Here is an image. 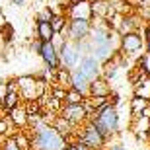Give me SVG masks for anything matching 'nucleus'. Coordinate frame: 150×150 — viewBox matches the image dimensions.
Listing matches in <instances>:
<instances>
[{"label": "nucleus", "mask_w": 150, "mask_h": 150, "mask_svg": "<svg viewBox=\"0 0 150 150\" xmlns=\"http://www.w3.org/2000/svg\"><path fill=\"white\" fill-rule=\"evenodd\" d=\"M62 150H76V146H74V144H67Z\"/></svg>", "instance_id": "e433bc0d"}, {"label": "nucleus", "mask_w": 150, "mask_h": 150, "mask_svg": "<svg viewBox=\"0 0 150 150\" xmlns=\"http://www.w3.org/2000/svg\"><path fill=\"white\" fill-rule=\"evenodd\" d=\"M144 53H148V55H150V39H146V41H144Z\"/></svg>", "instance_id": "c9c22d12"}, {"label": "nucleus", "mask_w": 150, "mask_h": 150, "mask_svg": "<svg viewBox=\"0 0 150 150\" xmlns=\"http://www.w3.org/2000/svg\"><path fill=\"white\" fill-rule=\"evenodd\" d=\"M10 137L14 139V142L20 146V150H31V137H29V133H25L23 129H20V131H16V133H12Z\"/></svg>", "instance_id": "f3484780"}, {"label": "nucleus", "mask_w": 150, "mask_h": 150, "mask_svg": "<svg viewBox=\"0 0 150 150\" xmlns=\"http://www.w3.org/2000/svg\"><path fill=\"white\" fill-rule=\"evenodd\" d=\"M148 105H150V100H148Z\"/></svg>", "instance_id": "4c0bfd02"}, {"label": "nucleus", "mask_w": 150, "mask_h": 150, "mask_svg": "<svg viewBox=\"0 0 150 150\" xmlns=\"http://www.w3.org/2000/svg\"><path fill=\"white\" fill-rule=\"evenodd\" d=\"M137 68L142 70L146 76H150V55L148 53H142V55H140L139 62H137Z\"/></svg>", "instance_id": "a878e982"}, {"label": "nucleus", "mask_w": 150, "mask_h": 150, "mask_svg": "<svg viewBox=\"0 0 150 150\" xmlns=\"http://www.w3.org/2000/svg\"><path fill=\"white\" fill-rule=\"evenodd\" d=\"M88 121L100 131V134L107 140V142L113 140L117 134H119V131H121L119 109L113 107V105H109V103H105L101 109H98V111L94 113V117H90Z\"/></svg>", "instance_id": "f257e3e1"}, {"label": "nucleus", "mask_w": 150, "mask_h": 150, "mask_svg": "<svg viewBox=\"0 0 150 150\" xmlns=\"http://www.w3.org/2000/svg\"><path fill=\"white\" fill-rule=\"evenodd\" d=\"M109 94H111V84L105 82L103 78H98L94 82H90V88H88L90 98H107Z\"/></svg>", "instance_id": "f8f14e48"}, {"label": "nucleus", "mask_w": 150, "mask_h": 150, "mask_svg": "<svg viewBox=\"0 0 150 150\" xmlns=\"http://www.w3.org/2000/svg\"><path fill=\"white\" fill-rule=\"evenodd\" d=\"M6 119L10 121L12 127H16V129H25V127H28V115H25L23 103H20L18 107L10 109V111H8V115H6Z\"/></svg>", "instance_id": "9b49d317"}, {"label": "nucleus", "mask_w": 150, "mask_h": 150, "mask_svg": "<svg viewBox=\"0 0 150 150\" xmlns=\"http://www.w3.org/2000/svg\"><path fill=\"white\" fill-rule=\"evenodd\" d=\"M146 107H148V100L139 98V96H133L131 101H129V111H131V115H133V117H139Z\"/></svg>", "instance_id": "a211bd4d"}, {"label": "nucleus", "mask_w": 150, "mask_h": 150, "mask_svg": "<svg viewBox=\"0 0 150 150\" xmlns=\"http://www.w3.org/2000/svg\"><path fill=\"white\" fill-rule=\"evenodd\" d=\"M144 39H150V22L146 23V28H144V35H142Z\"/></svg>", "instance_id": "473e14b6"}, {"label": "nucleus", "mask_w": 150, "mask_h": 150, "mask_svg": "<svg viewBox=\"0 0 150 150\" xmlns=\"http://www.w3.org/2000/svg\"><path fill=\"white\" fill-rule=\"evenodd\" d=\"M39 57H41V61H43L45 68H47V70H51V72H55L57 68L61 67V64H59V57H57V49L53 47V43H51V41H47V43L41 45Z\"/></svg>", "instance_id": "9d476101"}, {"label": "nucleus", "mask_w": 150, "mask_h": 150, "mask_svg": "<svg viewBox=\"0 0 150 150\" xmlns=\"http://www.w3.org/2000/svg\"><path fill=\"white\" fill-rule=\"evenodd\" d=\"M144 49V37L140 31H131V33L119 35V53L123 57H131V55H142Z\"/></svg>", "instance_id": "39448f33"}, {"label": "nucleus", "mask_w": 150, "mask_h": 150, "mask_svg": "<svg viewBox=\"0 0 150 150\" xmlns=\"http://www.w3.org/2000/svg\"><path fill=\"white\" fill-rule=\"evenodd\" d=\"M49 125H51L53 129H55V131H57L59 134H61L62 139H67V137L74 134V131H76V129H74L68 121H64V119H62L61 115H53V117L49 119Z\"/></svg>", "instance_id": "ddd939ff"}, {"label": "nucleus", "mask_w": 150, "mask_h": 150, "mask_svg": "<svg viewBox=\"0 0 150 150\" xmlns=\"http://www.w3.org/2000/svg\"><path fill=\"white\" fill-rule=\"evenodd\" d=\"M6 94H8V86H6V80H0V103H2V100L6 98Z\"/></svg>", "instance_id": "7c9ffc66"}, {"label": "nucleus", "mask_w": 150, "mask_h": 150, "mask_svg": "<svg viewBox=\"0 0 150 150\" xmlns=\"http://www.w3.org/2000/svg\"><path fill=\"white\" fill-rule=\"evenodd\" d=\"M41 45H43V43H41V41H39V39L35 37L33 41H31V45H29V49L33 51V53H37V55H39V51H41Z\"/></svg>", "instance_id": "c756f323"}, {"label": "nucleus", "mask_w": 150, "mask_h": 150, "mask_svg": "<svg viewBox=\"0 0 150 150\" xmlns=\"http://www.w3.org/2000/svg\"><path fill=\"white\" fill-rule=\"evenodd\" d=\"M76 139L80 140V142H84L90 150H103L105 144H107V140L101 137L100 131H98L90 121H86L80 129H76Z\"/></svg>", "instance_id": "20e7f679"}, {"label": "nucleus", "mask_w": 150, "mask_h": 150, "mask_svg": "<svg viewBox=\"0 0 150 150\" xmlns=\"http://www.w3.org/2000/svg\"><path fill=\"white\" fill-rule=\"evenodd\" d=\"M0 150H20V146L14 142L12 137H6V139L2 140V144H0Z\"/></svg>", "instance_id": "cd10ccee"}, {"label": "nucleus", "mask_w": 150, "mask_h": 150, "mask_svg": "<svg viewBox=\"0 0 150 150\" xmlns=\"http://www.w3.org/2000/svg\"><path fill=\"white\" fill-rule=\"evenodd\" d=\"M70 88L76 90L78 94H82L84 98L88 96V88H90V82L86 80V78L82 76V74L78 72L76 68H74L72 72H70Z\"/></svg>", "instance_id": "4468645a"}, {"label": "nucleus", "mask_w": 150, "mask_h": 150, "mask_svg": "<svg viewBox=\"0 0 150 150\" xmlns=\"http://www.w3.org/2000/svg\"><path fill=\"white\" fill-rule=\"evenodd\" d=\"M76 70L82 74L88 82H94L98 78H101V62H98L92 55H84L78 62Z\"/></svg>", "instance_id": "1a4fd4ad"}, {"label": "nucleus", "mask_w": 150, "mask_h": 150, "mask_svg": "<svg viewBox=\"0 0 150 150\" xmlns=\"http://www.w3.org/2000/svg\"><path fill=\"white\" fill-rule=\"evenodd\" d=\"M10 134H12V125L4 115V117H0V142H2L6 137H10Z\"/></svg>", "instance_id": "bb28decb"}, {"label": "nucleus", "mask_w": 150, "mask_h": 150, "mask_svg": "<svg viewBox=\"0 0 150 150\" xmlns=\"http://www.w3.org/2000/svg\"><path fill=\"white\" fill-rule=\"evenodd\" d=\"M67 16L64 14H55L53 16V20H51V28H53V31L55 33H64V29H67Z\"/></svg>", "instance_id": "aec40b11"}, {"label": "nucleus", "mask_w": 150, "mask_h": 150, "mask_svg": "<svg viewBox=\"0 0 150 150\" xmlns=\"http://www.w3.org/2000/svg\"><path fill=\"white\" fill-rule=\"evenodd\" d=\"M74 146H76V150H90L88 146L84 144V142H80V140H76V144H74Z\"/></svg>", "instance_id": "2f4dec72"}, {"label": "nucleus", "mask_w": 150, "mask_h": 150, "mask_svg": "<svg viewBox=\"0 0 150 150\" xmlns=\"http://www.w3.org/2000/svg\"><path fill=\"white\" fill-rule=\"evenodd\" d=\"M84 55H88V47H86V41L84 43H72V41H64L62 47L59 49L57 57H59V64L67 70H74L78 67V62Z\"/></svg>", "instance_id": "7ed1b4c3"}, {"label": "nucleus", "mask_w": 150, "mask_h": 150, "mask_svg": "<svg viewBox=\"0 0 150 150\" xmlns=\"http://www.w3.org/2000/svg\"><path fill=\"white\" fill-rule=\"evenodd\" d=\"M139 117H146V119H150V105L146 107V109H144V111H142V113H140Z\"/></svg>", "instance_id": "72a5a7b5"}, {"label": "nucleus", "mask_w": 150, "mask_h": 150, "mask_svg": "<svg viewBox=\"0 0 150 150\" xmlns=\"http://www.w3.org/2000/svg\"><path fill=\"white\" fill-rule=\"evenodd\" d=\"M20 103H22V100H20V94H18V92H8V94H6V98L2 100V103H0V105H2V111L8 113L10 109L18 107Z\"/></svg>", "instance_id": "6ab92c4d"}, {"label": "nucleus", "mask_w": 150, "mask_h": 150, "mask_svg": "<svg viewBox=\"0 0 150 150\" xmlns=\"http://www.w3.org/2000/svg\"><path fill=\"white\" fill-rule=\"evenodd\" d=\"M134 96L150 100V78H144V80H140L139 84H134Z\"/></svg>", "instance_id": "412c9836"}, {"label": "nucleus", "mask_w": 150, "mask_h": 150, "mask_svg": "<svg viewBox=\"0 0 150 150\" xmlns=\"http://www.w3.org/2000/svg\"><path fill=\"white\" fill-rule=\"evenodd\" d=\"M29 137H31V150H62L67 146L64 139L49 123H39L31 127Z\"/></svg>", "instance_id": "f03ea898"}, {"label": "nucleus", "mask_w": 150, "mask_h": 150, "mask_svg": "<svg viewBox=\"0 0 150 150\" xmlns=\"http://www.w3.org/2000/svg\"><path fill=\"white\" fill-rule=\"evenodd\" d=\"M23 2H25V0H10L12 6H23Z\"/></svg>", "instance_id": "f704fd0d"}, {"label": "nucleus", "mask_w": 150, "mask_h": 150, "mask_svg": "<svg viewBox=\"0 0 150 150\" xmlns=\"http://www.w3.org/2000/svg\"><path fill=\"white\" fill-rule=\"evenodd\" d=\"M53 16H55V12H53V8H51V6H43V8H41V10L37 12V18H35V22L51 23Z\"/></svg>", "instance_id": "393cba45"}, {"label": "nucleus", "mask_w": 150, "mask_h": 150, "mask_svg": "<svg viewBox=\"0 0 150 150\" xmlns=\"http://www.w3.org/2000/svg\"><path fill=\"white\" fill-rule=\"evenodd\" d=\"M82 101H84V96H82V94H78L76 90L68 88V90H67V94H64V101H62V103L74 105V103H82Z\"/></svg>", "instance_id": "b1692460"}, {"label": "nucleus", "mask_w": 150, "mask_h": 150, "mask_svg": "<svg viewBox=\"0 0 150 150\" xmlns=\"http://www.w3.org/2000/svg\"><path fill=\"white\" fill-rule=\"evenodd\" d=\"M70 72L72 70H67V68H62V67H59L53 72V86H59V88H62V90H68L70 88Z\"/></svg>", "instance_id": "2eb2a0df"}, {"label": "nucleus", "mask_w": 150, "mask_h": 150, "mask_svg": "<svg viewBox=\"0 0 150 150\" xmlns=\"http://www.w3.org/2000/svg\"><path fill=\"white\" fill-rule=\"evenodd\" d=\"M92 31V22H84V20H68L67 29H64V37L72 43H84Z\"/></svg>", "instance_id": "423d86ee"}, {"label": "nucleus", "mask_w": 150, "mask_h": 150, "mask_svg": "<svg viewBox=\"0 0 150 150\" xmlns=\"http://www.w3.org/2000/svg\"><path fill=\"white\" fill-rule=\"evenodd\" d=\"M67 20H84V22H94V14H92V2L90 0H76L68 6L64 12Z\"/></svg>", "instance_id": "6e6552de"}, {"label": "nucleus", "mask_w": 150, "mask_h": 150, "mask_svg": "<svg viewBox=\"0 0 150 150\" xmlns=\"http://www.w3.org/2000/svg\"><path fill=\"white\" fill-rule=\"evenodd\" d=\"M103 150H125V144H121V142H113V140H109L105 144V148Z\"/></svg>", "instance_id": "c85d7f7f"}, {"label": "nucleus", "mask_w": 150, "mask_h": 150, "mask_svg": "<svg viewBox=\"0 0 150 150\" xmlns=\"http://www.w3.org/2000/svg\"><path fill=\"white\" fill-rule=\"evenodd\" d=\"M14 35H16L14 25H12L10 22H2V25H0V37H2V41H4V43H12Z\"/></svg>", "instance_id": "4be33fe9"}, {"label": "nucleus", "mask_w": 150, "mask_h": 150, "mask_svg": "<svg viewBox=\"0 0 150 150\" xmlns=\"http://www.w3.org/2000/svg\"><path fill=\"white\" fill-rule=\"evenodd\" d=\"M35 37L41 41V43H47L55 37V31L51 28V23H43V22H35Z\"/></svg>", "instance_id": "dca6fc26"}, {"label": "nucleus", "mask_w": 150, "mask_h": 150, "mask_svg": "<svg viewBox=\"0 0 150 150\" xmlns=\"http://www.w3.org/2000/svg\"><path fill=\"white\" fill-rule=\"evenodd\" d=\"M133 131L134 133H150V119L146 117H133Z\"/></svg>", "instance_id": "5701e85b"}, {"label": "nucleus", "mask_w": 150, "mask_h": 150, "mask_svg": "<svg viewBox=\"0 0 150 150\" xmlns=\"http://www.w3.org/2000/svg\"><path fill=\"white\" fill-rule=\"evenodd\" d=\"M59 115H61L64 121L70 123L74 129L82 127L84 123L88 121V111H86L84 103H74V105L62 103V107H61V111H59Z\"/></svg>", "instance_id": "0eeeda50"}]
</instances>
